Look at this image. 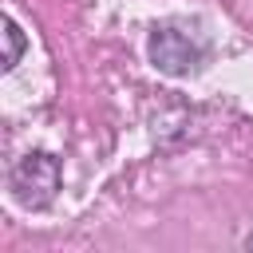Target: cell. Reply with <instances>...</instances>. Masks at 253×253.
I'll return each mask as SVG.
<instances>
[{"label": "cell", "instance_id": "3", "mask_svg": "<svg viewBox=\"0 0 253 253\" xmlns=\"http://www.w3.org/2000/svg\"><path fill=\"white\" fill-rule=\"evenodd\" d=\"M24 43H28V40H24L20 24H16L12 16H4V59H0V63H4V71H12V67L20 63V55H24Z\"/></svg>", "mask_w": 253, "mask_h": 253}, {"label": "cell", "instance_id": "4", "mask_svg": "<svg viewBox=\"0 0 253 253\" xmlns=\"http://www.w3.org/2000/svg\"><path fill=\"white\" fill-rule=\"evenodd\" d=\"M245 245H249V249H253V233H249V237H245Z\"/></svg>", "mask_w": 253, "mask_h": 253}, {"label": "cell", "instance_id": "1", "mask_svg": "<svg viewBox=\"0 0 253 253\" xmlns=\"http://www.w3.org/2000/svg\"><path fill=\"white\" fill-rule=\"evenodd\" d=\"M146 51H150V63L166 75H190L202 67L206 51H210V40L198 24H182V20H166L150 32L146 40Z\"/></svg>", "mask_w": 253, "mask_h": 253}, {"label": "cell", "instance_id": "2", "mask_svg": "<svg viewBox=\"0 0 253 253\" xmlns=\"http://www.w3.org/2000/svg\"><path fill=\"white\" fill-rule=\"evenodd\" d=\"M59 158L47 154V150H28L12 174H8V186H12V198L24 206V210H43L55 190H59Z\"/></svg>", "mask_w": 253, "mask_h": 253}]
</instances>
